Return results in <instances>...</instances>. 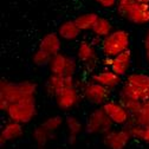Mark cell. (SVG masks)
Here are the masks:
<instances>
[{
	"instance_id": "6",
	"label": "cell",
	"mask_w": 149,
	"mask_h": 149,
	"mask_svg": "<svg viewBox=\"0 0 149 149\" xmlns=\"http://www.w3.org/2000/svg\"><path fill=\"white\" fill-rule=\"evenodd\" d=\"M82 94L83 97L91 104L94 105H103L105 102L109 101L110 97V89L95 83V82H88L86 84H84V86L82 88Z\"/></svg>"
},
{
	"instance_id": "8",
	"label": "cell",
	"mask_w": 149,
	"mask_h": 149,
	"mask_svg": "<svg viewBox=\"0 0 149 149\" xmlns=\"http://www.w3.org/2000/svg\"><path fill=\"white\" fill-rule=\"evenodd\" d=\"M105 114L110 117V120L114 122V124L117 125H127L132 118V115L129 111L116 101H108L102 105Z\"/></svg>"
},
{
	"instance_id": "19",
	"label": "cell",
	"mask_w": 149,
	"mask_h": 149,
	"mask_svg": "<svg viewBox=\"0 0 149 149\" xmlns=\"http://www.w3.org/2000/svg\"><path fill=\"white\" fill-rule=\"evenodd\" d=\"M98 18H100L98 14L94 12H86L74 18V23H76V25L79 27L81 31H90L96 24Z\"/></svg>"
},
{
	"instance_id": "7",
	"label": "cell",
	"mask_w": 149,
	"mask_h": 149,
	"mask_svg": "<svg viewBox=\"0 0 149 149\" xmlns=\"http://www.w3.org/2000/svg\"><path fill=\"white\" fill-rule=\"evenodd\" d=\"M132 137V133L125 125V128H122L120 130L111 129L107 132L105 134H103L102 141L110 149H124Z\"/></svg>"
},
{
	"instance_id": "17",
	"label": "cell",
	"mask_w": 149,
	"mask_h": 149,
	"mask_svg": "<svg viewBox=\"0 0 149 149\" xmlns=\"http://www.w3.org/2000/svg\"><path fill=\"white\" fill-rule=\"evenodd\" d=\"M81 32L82 31L76 25L74 20H66V22L62 23L58 26V30H57V33L64 40H74V39H77Z\"/></svg>"
},
{
	"instance_id": "24",
	"label": "cell",
	"mask_w": 149,
	"mask_h": 149,
	"mask_svg": "<svg viewBox=\"0 0 149 149\" xmlns=\"http://www.w3.org/2000/svg\"><path fill=\"white\" fill-rule=\"evenodd\" d=\"M127 127L134 139L149 144V127H141L137 124H127Z\"/></svg>"
},
{
	"instance_id": "31",
	"label": "cell",
	"mask_w": 149,
	"mask_h": 149,
	"mask_svg": "<svg viewBox=\"0 0 149 149\" xmlns=\"http://www.w3.org/2000/svg\"><path fill=\"white\" fill-rule=\"evenodd\" d=\"M102 64L104 68H109L111 66V64H113V57H107V56H104V58L102 59Z\"/></svg>"
},
{
	"instance_id": "4",
	"label": "cell",
	"mask_w": 149,
	"mask_h": 149,
	"mask_svg": "<svg viewBox=\"0 0 149 149\" xmlns=\"http://www.w3.org/2000/svg\"><path fill=\"white\" fill-rule=\"evenodd\" d=\"M114 122L110 120V117L105 114L103 108H96L92 110L88 116L85 123V132L90 135L96 134H105L107 132L113 129Z\"/></svg>"
},
{
	"instance_id": "16",
	"label": "cell",
	"mask_w": 149,
	"mask_h": 149,
	"mask_svg": "<svg viewBox=\"0 0 149 149\" xmlns=\"http://www.w3.org/2000/svg\"><path fill=\"white\" fill-rule=\"evenodd\" d=\"M129 85H132L136 90L141 91L142 94L146 95L148 100V91H149V74L146 73H140V72H134L127 76V81Z\"/></svg>"
},
{
	"instance_id": "29",
	"label": "cell",
	"mask_w": 149,
	"mask_h": 149,
	"mask_svg": "<svg viewBox=\"0 0 149 149\" xmlns=\"http://www.w3.org/2000/svg\"><path fill=\"white\" fill-rule=\"evenodd\" d=\"M77 66H78L77 59L74 58V57H71V56H69L66 69H65V72H64V76L65 77H73L74 73H76V71H77Z\"/></svg>"
},
{
	"instance_id": "26",
	"label": "cell",
	"mask_w": 149,
	"mask_h": 149,
	"mask_svg": "<svg viewBox=\"0 0 149 149\" xmlns=\"http://www.w3.org/2000/svg\"><path fill=\"white\" fill-rule=\"evenodd\" d=\"M51 57L52 56H50L47 52L38 49L32 56V63L37 66H45V65H49Z\"/></svg>"
},
{
	"instance_id": "11",
	"label": "cell",
	"mask_w": 149,
	"mask_h": 149,
	"mask_svg": "<svg viewBox=\"0 0 149 149\" xmlns=\"http://www.w3.org/2000/svg\"><path fill=\"white\" fill-rule=\"evenodd\" d=\"M54 100H56L57 105L62 110L68 111V110H71L72 108H74L78 104L79 94H78L76 86H66L54 97Z\"/></svg>"
},
{
	"instance_id": "2",
	"label": "cell",
	"mask_w": 149,
	"mask_h": 149,
	"mask_svg": "<svg viewBox=\"0 0 149 149\" xmlns=\"http://www.w3.org/2000/svg\"><path fill=\"white\" fill-rule=\"evenodd\" d=\"M6 114L11 121L22 124L31 122L37 115L36 96H25L18 102L11 103L6 110Z\"/></svg>"
},
{
	"instance_id": "33",
	"label": "cell",
	"mask_w": 149,
	"mask_h": 149,
	"mask_svg": "<svg viewBox=\"0 0 149 149\" xmlns=\"http://www.w3.org/2000/svg\"><path fill=\"white\" fill-rule=\"evenodd\" d=\"M77 137H78V136H76V135H69L68 142H69L70 144H74V143L77 142Z\"/></svg>"
},
{
	"instance_id": "1",
	"label": "cell",
	"mask_w": 149,
	"mask_h": 149,
	"mask_svg": "<svg viewBox=\"0 0 149 149\" xmlns=\"http://www.w3.org/2000/svg\"><path fill=\"white\" fill-rule=\"evenodd\" d=\"M116 7L120 15L135 25L149 23V4L139 3L136 0H120Z\"/></svg>"
},
{
	"instance_id": "27",
	"label": "cell",
	"mask_w": 149,
	"mask_h": 149,
	"mask_svg": "<svg viewBox=\"0 0 149 149\" xmlns=\"http://www.w3.org/2000/svg\"><path fill=\"white\" fill-rule=\"evenodd\" d=\"M51 134H53L54 132H57V130L62 127L63 124V118L61 116H52V117H49L46 118L43 123H42Z\"/></svg>"
},
{
	"instance_id": "35",
	"label": "cell",
	"mask_w": 149,
	"mask_h": 149,
	"mask_svg": "<svg viewBox=\"0 0 149 149\" xmlns=\"http://www.w3.org/2000/svg\"><path fill=\"white\" fill-rule=\"evenodd\" d=\"M139 3H144V4H149V0H136Z\"/></svg>"
},
{
	"instance_id": "9",
	"label": "cell",
	"mask_w": 149,
	"mask_h": 149,
	"mask_svg": "<svg viewBox=\"0 0 149 149\" xmlns=\"http://www.w3.org/2000/svg\"><path fill=\"white\" fill-rule=\"evenodd\" d=\"M77 59L90 71H92L97 65V52L96 47L91 42H82L77 47Z\"/></svg>"
},
{
	"instance_id": "13",
	"label": "cell",
	"mask_w": 149,
	"mask_h": 149,
	"mask_svg": "<svg viewBox=\"0 0 149 149\" xmlns=\"http://www.w3.org/2000/svg\"><path fill=\"white\" fill-rule=\"evenodd\" d=\"M23 134H24L23 124L10 120V122H7L1 129V133H0V144L4 146L10 141H15L18 139H20Z\"/></svg>"
},
{
	"instance_id": "3",
	"label": "cell",
	"mask_w": 149,
	"mask_h": 149,
	"mask_svg": "<svg viewBox=\"0 0 149 149\" xmlns=\"http://www.w3.org/2000/svg\"><path fill=\"white\" fill-rule=\"evenodd\" d=\"M130 36L125 30H114L109 36L102 39L101 51L107 57H115L118 53L129 49Z\"/></svg>"
},
{
	"instance_id": "15",
	"label": "cell",
	"mask_w": 149,
	"mask_h": 149,
	"mask_svg": "<svg viewBox=\"0 0 149 149\" xmlns=\"http://www.w3.org/2000/svg\"><path fill=\"white\" fill-rule=\"evenodd\" d=\"M61 39L62 38L58 33H47L40 39L38 49L47 52L50 56H54L61 52V49H62Z\"/></svg>"
},
{
	"instance_id": "10",
	"label": "cell",
	"mask_w": 149,
	"mask_h": 149,
	"mask_svg": "<svg viewBox=\"0 0 149 149\" xmlns=\"http://www.w3.org/2000/svg\"><path fill=\"white\" fill-rule=\"evenodd\" d=\"M66 86H76L73 77H65L61 74L51 73L45 83V91L49 96L56 97Z\"/></svg>"
},
{
	"instance_id": "14",
	"label": "cell",
	"mask_w": 149,
	"mask_h": 149,
	"mask_svg": "<svg viewBox=\"0 0 149 149\" xmlns=\"http://www.w3.org/2000/svg\"><path fill=\"white\" fill-rule=\"evenodd\" d=\"M130 65H132V51L128 49L113 57V64H111L110 69L115 73H117L118 76L123 77L127 76Z\"/></svg>"
},
{
	"instance_id": "20",
	"label": "cell",
	"mask_w": 149,
	"mask_h": 149,
	"mask_svg": "<svg viewBox=\"0 0 149 149\" xmlns=\"http://www.w3.org/2000/svg\"><path fill=\"white\" fill-rule=\"evenodd\" d=\"M91 31H92V33H94L95 37H98V38L103 39L107 36H109L114 30H113V24H111V22L109 19L100 17Z\"/></svg>"
},
{
	"instance_id": "28",
	"label": "cell",
	"mask_w": 149,
	"mask_h": 149,
	"mask_svg": "<svg viewBox=\"0 0 149 149\" xmlns=\"http://www.w3.org/2000/svg\"><path fill=\"white\" fill-rule=\"evenodd\" d=\"M20 90L23 92L24 97L25 96H36L37 92V84L34 82H30V81H24L19 83Z\"/></svg>"
},
{
	"instance_id": "32",
	"label": "cell",
	"mask_w": 149,
	"mask_h": 149,
	"mask_svg": "<svg viewBox=\"0 0 149 149\" xmlns=\"http://www.w3.org/2000/svg\"><path fill=\"white\" fill-rule=\"evenodd\" d=\"M143 46H144V50H148L149 49V30L144 37V40H143Z\"/></svg>"
},
{
	"instance_id": "30",
	"label": "cell",
	"mask_w": 149,
	"mask_h": 149,
	"mask_svg": "<svg viewBox=\"0 0 149 149\" xmlns=\"http://www.w3.org/2000/svg\"><path fill=\"white\" fill-rule=\"evenodd\" d=\"M95 1L103 8H113L117 6L120 0H95Z\"/></svg>"
},
{
	"instance_id": "36",
	"label": "cell",
	"mask_w": 149,
	"mask_h": 149,
	"mask_svg": "<svg viewBox=\"0 0 149 149\" xmlns=\"http://www.w3.org/2000/svg\"><path fill=\"white\" fill-rule=\"evenodd\" d=\"M147 101H149V91H148V100Z\"/></svg>"
},
{
	"instance_id": "21",
	"label": "cell",
	"mask_w": 149,
	"mask_h": 149,
	"mask_svg": "<svg viewBox=\"0 0 149 149\" xmlns=\"http://www.w3.org/2000/svg\"><path fill=\"white\" fill-rule=\"evenodd\" d=\"M128 124H137L141 127H149V101H143L139 113L132 116Z\"/></svg>"
},
{
	"instance_id": "34",
	"label": "cell",
	"mask_w": 149,
	"mask_h": 149,
	"mask_svg": "<svg viewBox=\"0 0 149 149\" xmlns=\"http://www.w3.org/2000/svg\"><path fill=\"white\" fill-rule=\"evenodd\" d=\"M146 59H147V63L149 64V49L146 50Z\"/></svg>"
},
{
	"instance_id": "12",
	"label": "cell",
	"mask_w": 149,
	"mask_h": 149,
	"mask_svg": "<svg viewBox=\"0 0 149 149\" xmlns=\"http://www.w3.org/2000/svg\"><path fill=\"white\" fill-rule=\"evenodd\" d=\"M90 81L113 90L121 83V76L115 73L111 69H105V70H102V71H98V72H95L94 74H91Z\"/></svg>"
},
{
	"instance_id": "22",
	"label": "cell",
	"mask_w": 149,
	"mask_h": 149,
	"mask_svg": "<svg viewBox=\"0 0 149 149\" xmlns=\"http://www.w3.org/2000/svg\"><path fill=\"white\" fill-rule=\"evenodd\" d=\"M51 135L52 134L49 132V130L43 124H40V125H38L37 128H34L33 134H32V139H33L34 143L38 146L40 149H44L45 146L47 144V142L50 141Z\"/></svg>"
},
{
	"instance_id": "25",
	"label": "cell",
	"mask_w": 149,
	"mask_h": 149,
	"mask_svg": "<svg viewBox=\"0 0 149 149\" xmlns=\"http://www.w3.org/2000/svg\"><path fill=\"white\" fill-rule=\"evenodd\" d=\"M65 124H66V129L69 132V135L78 136L83 130V125H82L81 121L74 116H68L65 120Z\"/></svg>"
},
{
	"instance_id": "5",
	"label": "cell",
	"mask_w": 149,
	"mask_h": 149,
	"mask_svg": "<svg viewBox=\"0 0 149 149\" xmlns=\"http://www.w3.org/2000/svg\"><path fill=\"white\" fill-rule=\"evenodd\" d=\"M24 97L20 90L19 83H12L7 79L0 81V110L5 111L10 107L11 103L18 102Z\"/></svg>"
},
{
	"instance_id": "18",
	"label": "cell",
	"mask_w": 149,
	"mask_h": 149,
	"mask_svg": "<svg viewBox=\"0 0 149 149\" xmlns=\"http://www.w3.org/2000/svg\"><path fill=\"white\" fill-rule=\"evenodd\" d=\"M68 58H69V56H66V54H64L62 52L52 56L51 61L49 63L50 72L54 73V74H61V76H64L66 64H68Z\"/></svg>"
},
{
	"instance_id": "23",
	"label": "cell",
	"mask_w": 149,
	"mask_h": 149,
	"mask_svg": "<svg viewBox=\"0 0 149 149\" xmlns=\"http://www.w3.org/2000/svg\"><path fill=\"white\" fill-rule=\"evenodd\" d=\"M118 102L129 111V114L132 116L135 115L136 113H139V110L141 109L142 103H143V101H139V100L132 98V97L125 96L123 94H118Z\"/></svg>"
}]
</instances>
